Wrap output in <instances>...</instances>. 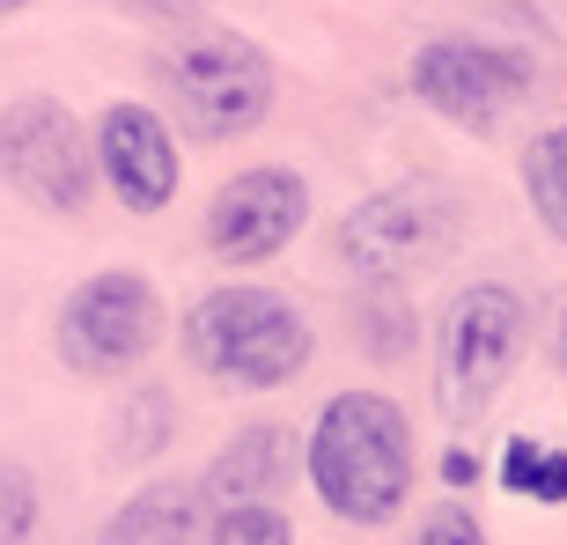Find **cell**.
Masks as SVG:
<instances>
[{
    "label": "cell",
    "instance_id": "cell-1",
    "mask_svg": "<svg viewBox=\"0 0 567 545\" xmlns=\"http://www.w3.org/2000/svg\"><path fill=\"white\" fill-rule=\"evenodd\" d=\"M302 472L339 524L377 531L413 502V420L383 391H339L317 405L302 435Z\"/></svg>",
    "mask_w": 567,
    "mask_h": 545
},
{
    "label": "cell",
    "instance_id": "cell-2",
    "mask_svg": "<svg viewBox=\"0 0 567 545\" xmlns=\"http://www.w3.org/2000/svg\"><path fill=\"white\" fill-rule=\"evenodd\" d=\"M177 332H185V361L199 377H214L221 391H280L317 354L302 302H288L280 288H251V280L207 288Z\"/></svg>",
    "mask_w": 567,
    "mask_h": 545
},
{
    "label": "cell",
    "instance_id": "cell-3",
    "mask_svg": "<svg viewBox=\"0 0 567 545\" xmlns=\"http://www.w3.org/2000/svg\"><path fill=\"white\" fill-rule=\"evenodd\" d=\"M464 244V199L442 177H405L339 214L332 258L354 272V288H413L421 272Z\"/></svg>",
    "mask_w": 567,
    "mask_h": 545
},
{
    "label": "cell",
    "instance_id": "cell-4",
    "mask_svg": "<svg viewBox=\"0 0 567 545\" xmlns=\"http://www.w3.org/2000/svg\"><path fill=\"white\" fill-rule=\"evenodd\" d=\"M155 82H163V104L185 141H236L274 111L280 74L244 30L207 22V30H177L155 52Z\"/></svg>",
    "mask_w": 567,
    "mask_h": 545
},
{
    "label": "cell",
    "instance_id": "cell-5",
    "mask_svg": "<svg viewBox=\"0 0 567 545\" xmlns=\"http://www.w3.org/2000/svg\"><path fill=\"white\" fill-rule=\"evenodd\" d=\"M530 339V310L508 280H472L450 295L435 332V405L450 428H480L502 399V383L516 377Z\"/></svg>",
    "mask_w": 567,
    "mask_h": 545
},
{
    "label": "cell",
    "instance_id": "cell-6",
    "mask_svg": "<svg viewBox=\"0 0 567 545\" xmlns=\"http://www.w3.org/2000/svg\"><path fill=\"white\" fill-rule=\"evenodd\" d=\"M163 295L155 280L133 266H111V272H89L82 288L60 302V325H52V347L74 377L89 383H111V377H133L155 339H163Z\"/></svg>",
    "mask_w": 567,
    "mask_h": 545
},
{
    "label": "cell",
    "instance_id": "cell-7",
    "mask_svg": "<svg viewBox=\"0 0 567 545\" xmlns=\"http://www.w3.org/2000/svg\"><path fill=\"white\" fill-rule=\"evenodd\" d=\"M0 185L22 192L44 214H82L96 192V155L89 133L60 96H16L0 111Z\"/></svg>",
    "mask_w": 567,
    "mask_h": 545
},
{
    "label": "cell",
    "instance_id": "cell-8",
    "mask_svg": "<svg viewBox=\"0 0 567 545\" xmlns=\"http://www.w3.org/2000/svg\"><path fill=\"white\" fill-rule=\"evenodd\" d=\"M405 82L435 119H450L464 133H494L524 96H538L530 60L494 38H427L413 52V66H405Z\"/></svg>",
    "mask_w": 567,
    "mask_h": 545
},
{
    "label": "cell",
    "instance_id": "cell-9",
    "mask_svg": "<svg viewBox=\"0 0 567 545\" xmlns=\"http://www.w3.org/2000/svg\"><path fill=\"white\" fill-rule=\"evenodd\" d=\"M302 222H310V185L295 169L280 163L236 169L207 207V251L221 266H266L302 236Z\"/></svg>",
    "mask_w": 567,
    "mask_h": 545
},
{
    "label": "cell",
    "instance_id": "cell-10",
    "mask_svg": "<svg viewBox=\"0 0 567 545\" xmlns=\"http://www.w3.org/2000/svg\"><path fill=\"white\" fill-rule=\"evenodd\" d=\"M89 155H96V177L118 192V207H126V214H163L169 199H177L185 163H177V141H169L163 111H147V104H104Z\"/></svg>",
    "mask_w": 567,
    "mask_h": 545
},
{
    "label": "cell",
    "instance_id": "cell-11",
    "mask_svg": "<svg viewBox=\"0 0 567 545\" xmlns=\"http://www.w3.org/2000/svg\"><path fill=\"white\" fill-rule=\"evenodd\" d=\"M288 472H295V435L280 420H251V428H236L214 450V464L192 480V494H199L207 516H221V508H274Z\"/></svg>",
    "mask_w": 567,
    "mask_h": 545
},
{
    "label": "cell",
    "instance_id": "cell-12",
    "mask_svg": "<svg viewBox=\"0 0 567 545\" xmlns=\"http://www.w3.org/2000/svg\"><path fill=\"white\" fill-rule=\"evenodd\" d=\"M96 545H207V508L177 480L141 486L133 502H118L96 531Z\"/></svg>",
    "mask_w": 567,
    "mask_h": 545
},
{
    "label": "cell",
    "instance_id": "cell-13",
    "mask_svg": "<svg viewBox=\"0 0 567 545\" xmlns=\"http://www.w3.org/2000/svg\"><path fill=\"white\" fill-rule=\"evenodd\" d=\"M169 442H177V399H169L163 383H133L118 413H111V457L118 464H147L163 457Z\"/></svg>",
    "mask_w": 567,
    "mask_h": 545
},
{
    "label": "cell",
    "instance_id": "cell-14",
    "mask_svg": "<svg viewBox=\"0 0 567 545\" xmlns=\"http://www.w3.org/2000/svg\"><path fill=\"white\" fill-rule=\"evenodd\" d=\"M421 339V317H413V295L405 288H361L354 295V347L369 361H405Z\"/></svg>",
    "mask_w": 567,
    "mask_h": 545
},
{
    "label": "cell",
    "instance_id": "cell-15",
    "mask_svg": "<svg viewBox=\"0 0 567 545\" xmlns=\"http://www.w3.org/2000/svg\"><path fill=\"white\" fill-rule=\"evenodd\" d=\"M524 192H530L538 229H546L553 244H567V119L524 147Z\"/></svg>",
    "mask_w": 567,
    "mask_h": 545
},
{
    "label": "cell",
    "instance_id": "cell-16",
    "mask_svg": "<svg viewBox=\"0 0 567 545\" xmlns=\"http://www.w3.org/2000/svg\"><path fill=\"white\" fill-rule=\"evenodd\" d=\"M502 486L516 502H546V508H567V450L560 442H530L516 435L502 450Z\"/></svg>",
    "mask_w": 567,
    "mask_h": 545
},
{
    "label": "cell",
    "instance_id": "cell-17",
    "mask_svg": "<svg viewBox=\"0 0 567 545\" xmlns=\"http://www.w3.org/2000/svg\"><path fill=\"white\" fill-rule=\"evenodd\" d=\"M38 538V480L16 457H0V545H30Z\"/></svg>",
    "mask_w": 567,
    "mask_h": 545
},
{
    "label": "cell",
    "instance_id": "cell-18",
    "mask_svg": "<svg viewBox=\"0 0 567 545\" xmlns=\"http://www.w3.org/2000/svg\"><path fill=\"white\" fill-rule=\"evenodd\" d=\"M207 545H295L280 508H221L207 516Z\"/></svg>",
    "mask_w": 567,
    "mask_h": 545
},
{
    "label": "cell",
    "instance_id": "cell-19",
    "mask_svg": "<svg viewBox=\"0 0 567 545\" xmlns=\"http://www.w3.org/2000/svg\"><path fill=\"white\" fill-rule=\"evenodd\" d=\"M413 545H494V538H486V524L464 502H435L421 516V531H413Z\"/></svg>",
    "mask_w": 567,
    "mask_h": 545
},
{
    "label": "cell",
    "instance_id": "cell-20",
    "mask_svg": "<svg viewBox=\"0 0 567 545\" xmlns=\"http://www.w3.org/2000/svg\"><path fill=\"white\" fill-rule=\"evenodd\" d=\"M442 486H450V494L480 486V457H472V450H442Z\"/></svg>",
    "mask_w": 567,
    "mask_h": 545
},
{
    "label": "cell",
    "instance_id": "cell-21",
    "mask_svg": "<svg viewBox=\"0 0 567 545\" xmlns=\"http://www.w3.org/2000/svg\"><path fill=\"white\" fill-rule=\"evenodd\" d=\"M111 8H126V16H163V22H177L192 0H111Z\"/></svg>",
    "mask_w": 567,
    "mask_h": 545
},
{
    "label": "cell",
    "instance_id": "cell-22",
    "mask_svg": "<svg viewBox=\"0 0 567 545\" xmlns=\"http://www.w3.org/2000/svg\"><path fill=\"white\" fill-rule=\"evenodd\" d=\"M553 369L567 377V295H560V310H553Z\"/></svg>",
    "mask_w": 567,
    "mask_h": 545
},
{
    "label": "cell",
    "instance_id": "cell-23",
    "mask_svg": "<svg viewBox=\"0 0 567 545\" xmlns=\"http://www.w3.org/2000/svg\"><path fill=\"white\" fill-rule=\"evenodd\" d=\"M16 8H22V0H0V16H16Z\"/></svg>",
    "mask_w": 567,
    "mask_h": 545
}]
</instances>
